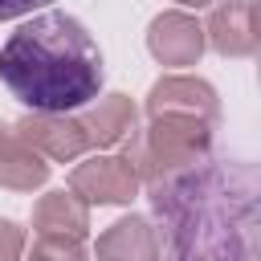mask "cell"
<instances>
[{
    "label": "cell",
    "mask_w": 261,
    "mask_h": 261,
    "mask_svg": "<svg viewBox=\"0 0 261 261\" xmlns=\"http://www.w3.org/2000/svg\"><path fill=\"white\" fill-rule=\"evenodd\" d=\"M0 82L16 102L41 114H65L98 98L102 53L82 20L45 8L8 33L0 45Z\"/></svg>",
    "instance_id": "1"
},
{
    "label": "cell",
    "mask_w": 261,
    "mask_h": 261,
    "mask_svg": "<svg viewBox=\"0 0 261 261\" xmlns=\"http://www.w3.org/2000/svg\"><path fill=\"white\" fill-rule=\"evenodd\" d=\"M53 0H0V20H12V16H29L37 8H45Z\"/></svg>",
    "instance_id": "2"
}]
</instances>
